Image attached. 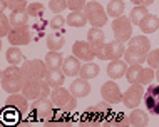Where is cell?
<instances>
[{
	"mask_svg": "<svg viewBox=\"0 0 159 127\" xmlns=\"http://www.w3.org/2000/svg\"><path fill=\"white\" fill-rule=\"evenodd\" d=\"M24 87V74L22 67L19 65H8L2 70V89L8 94H17L22 92Z\"/></svg>",
	"mask_w": 159,
	"mask_h": 127,
	"instance_id": "6da1fadb",
	"label": "cell"
},
{
	"mask_svg": "<svg viewBox=\"0 0 159 127\" xmlns=\"http://www.w3.org/2000/svg\"><path fill=\"white\" fill-rule=\"evenodd\" d=\"M50 100H52V104L55 105V109L61 111V112H72L77 107V99L72 95L70 90L64 89L62 85L52 89Z\"/></svg>",
	"mask_w": 159,
	"mask_h": 127,
	"instance_id": "7a4b0ae2",
	"label": "cell"
},
{
	"mask_svg": "<svg viewBox=\"0 0 159 127\" xmlns=\"http://www.w3.org/2000/svg\"><path fill=\"white\" fill-rule=\"evenodd\" d=\"M22 94L29 100H35V99L50 97L52 92H50V85L47 84L45 79H29V80H24Z\"/></svg>",
	"mask_w": 159,
	"mask_h": 127,
	"instance_id": "3957f363",
	"label": "cell"
},
{
	"mask_svg": "<svg viewBox=\"0 0 159 127\" xmlns=\"http://www.w3.org/2000/svg\"><path fill=\"white\" fill-rule=\"evenodd\" d=\"M126 79L129 84H143L149 85L156 79V70L152 67H143V65H129L126 72Z\"/></svg>",
	"mask_w": 159,
	"mask_h": 127,
	"instance_id": "277c9868",
	"label": "cell"
},
{
	"mask_svg": "<svg viewBox=\"0 0 159 127\" xmlns=\"http://www.w3.org/2000/svg\"><path fill=\"white\" fill-rule=\"evenodd\" d=\"M84 14L92 27H104L107 24V12H104V7L97 0H91V2L85 3Z\"/></svg>",
	"mask_w": 159,
	"mask_h": 127,
	"instance_id": "5b68a950",
	"label": "cell"
},
{
	"mask_svg": "<svg viewBox=\"0 0 159 127\" xmlns=\"http://www.w3.org/2000/svg\"><path fill=\"white\" fill-rule=\"evenodd\" d=\"M32 117L39 120H52V116L55 112V105L52 104V100L49 97L44 99H35L30 105Z\"/></svg>",
	"mask_w": 159,
	"mask_h": 127,
	"instance_id": "8992f818",
	"label": "cell"
},
{
	"mask_svg": "<svg viewBox=\"0 0 159 127\" xmlns=\"http://www.w3.org/2000/svg\"><path fill=\"white\" fill-rule=\"evenodd\" d=\"M47 70H49V69H47L45 60H39V59L24 60V65H22L24 80H29V79H45Z\"/></svg>",
	"mask_w": 159,
	"mask_h": 127,
	"instance_id": "52a82bcc",
	"label": "cell"
},
{
	"mask_svg": "<svg viewBox=\"0 0 159 127\" xmlns=\"http://www.w3.org/2000/svg\"><path fill=\"white\" fill-rule=\"evenodd\" d=\"M112 32L114 37L121 42H129L132 37V22L126 15H119L112 20Z\"/></svg>",
	"mask_w": 159,
	"mask_h": 127,
	"instance_id": "ba28073f",
	"label": "cell"
},
{
	"mask_svg": "<svg viewBox=\"0 0 159 127\" xmlns=\"http://www.w3.org/2000/svg\"><path fill=\"white\" fill-rule=\"evenodd\" d=\"M143 97H144V85L143 84H131V87L122 94V104L127 109H136V107H139Z\"/></svg>",
	"mask_w": 159,
	"mask_h": 127,
	"instance_id": "9c48e42d",
	"label": "cell"
},
{
	"mask_svg": "<svg viewBox=\"0 0 159 127\" xmlns=\"http://www.w3.org/2000/svg\"><path fill=\"white\" fill-rule=\"evenodd\" d=\"M85 116L89 117L92 122L99 120H111L112 119V109L107 100H102L101 104H97L96 107H87L85 109Z\"/></svg>",
	"mask_w": 159,
	"mask_h": 127,
	"instance_id": "30bf717a",
	"label": "cell"
},
{
	"mask_svg": "<svg viewBox=\"0 0 159 127\" xmlns=\"http://www.w3.org/2000/svg\"><path fill=\"white\" fill-rule=\"evenodd\" d=\"M10 45H29L32 40V35H30V28L29 25H20V27H12L10 33L7 35Z\"/></svg>",
	"mask_w": 159,
	"mask_h": 127,
	"instance_id": "8fae6325",
	"label": "cell"
},
{
	"mask_svg": "<svg viewBox=\"0 0 159 127\" xmlns=\"http://www.w3.org/2000/svg\"><path fill=\"white\" fill-rule=\"evenodd\" d=\"M101 97L104 100H107L109 104H119L122 102V92L121 89H119V85L112 80H107V82H104L101 85Z\"/></svg>",
	"mask_w": 159,
	"mask_h": 127,
	"instance_id": "7c38bea8",
	"label": "cell"
},
{
	"mask_svg": "<svg viewBox=\"0 0 159 127\" xmlns=\"http://www.w3.org/2000/svg\"><path fill=\"white\" fill-rule=\"evenodd\" d=\"M72 54L84 62H91L92 59L96 57L94 45L89 40H75L74 45H72Z\"/></svg>",
	"mask_w": 159,
	"mask_h": 127,
	"instance_id": "4fadbf2b",
	"label": "cell"
},
{
	"mask_svg": "<svg viewBox=\"0 0 159 127\" xmlns=\"http://www.w3.org/2000/svg\"><path fill=\"white\" fill-rule=\"evenodd\" d=\"M144 105L149 114L159 116V85H148V90L144 92Z\"/></svg>",
	"mask_w": 159,
	"mask_h": 127,
	"instance_id": "5bb4252c",
	"label": "cell"
},
{
	"mask_svg": "<svg viewBox=\"0 0 159 127\" xmlns=\"http://www.w3.org/2000/svg\"><path fill=\"white\" fill-rule=\"evenodd\" d=\"M5 105H7V107L15 109V111H19L20 116H25L27 111L30 109V105H29V99L22 94V92H17V94H8V99L5 100Z\"/></svg>",
	"mask_w": 159,
	"mask_h": 127,
	"instance_id": "9a60e30c",
	"label": "cell"
},
{
	"mask_svg": "<svg viewBox=\"0 0 159 127\" xmlns=\"http://www.w3.org/2000/svg\"><path fill=\"white\" fill-rule=\"evenodd\" d=\"M126 47H124V42L114 39L112 42L106 44V60H117V59L124 57Z\"/></svg>",
	"mask_w": 159,
	"mask_h": 127,
	"instance_id": "2e32d148",
	"label": "cell"
},
{
	"mask_svg": "<svg viewBox=\"0 0 159 127\" xmlns=\"http://www.w3.org/2000/svg\"><path fill=\"white\" fill-rule=\"evenodd\" d=\"M69 90L72 92V95L75 97V99H82V97H87L91 94V84L87 82L85 79H75L74 82L70 84V87H69Z\"/></svg>",
	"mask_w": 159,
	"mask_h": 127,
	"instance_id": "e0dca14e",
	"label": "cell"
},
{
	"mask_svg": "<svg viewBox=\"0 0 159 127\" xmlns=\"http://www.w3.org/2000/svg\"><path fill=\"white\" fill-rule=\"evenodd\" d=\"M64 30H54L50 33H47L45 35V42H47V47L49 50H55V52H59V50L64 49V45H66V37H64Z\"/></svg>",
	"mask_w": 159,
	"mask_h": 127,
	"instance_id": "ac0fdd59",
	"label": "cell"
},
{
	"mask_svg": "<svg viewBox=\"0 0 159 127\" xmlns=\"http://www.w3.org/2000/svg\"><path fill=\"white\" fill-rule=\"evenodd\" d=\"M80 59H77L74 54L64 59V64H62V72L66 74V77H75L77 74L80 72Z\"/></svg>",
	"mask_w": 159,
	"mask_h": 127,
	"instance_id": "d6986e66",
	"label": "cell"
},
{
	"mask_svg": "<svg viewBox=\"0 0 159 127\" xmlns=\"http://www.w3.org/2000/svg\"><path fill=\"white\" fill-rule=\"evenodd\" d=\"M127 72V62L126 60H121V59H117V60H111V64L107 65V75H109L111 79H121L126 75Z\"/></svg>",
	"mask_w": 159,
	"mask_h": 127,
	"instance_id": "ffe728a7",
	"label": "cell"
},
{
	"mask_svg": "<svg viewBox=\"0 0 159 127\" xmlns=\"http://www.w3.org/2000/svg\"><path fill=\"white\" fill-rule=\"evenodd\" d=\"M124 60H126L129 65H143V64L148 60V54L141 52V50H136L132 47H127L126 52H124Z\"/></svg>",
	"mask_w": 159,
	"mask_h": 127,
	"instance_id": "44dd1931",
	"label": "cell"
},
{
	"mask_svg": "<svg viewBox=\"0 0 159 127\" xmlns=\"http://www.w3.org/2000/svg\"><path fill=\"white\" fill-rule=\"evenodd\" d=\"M139 28H141V32H144V33L156 32L159 28V17L154 15V14H148L143 20H141Z\"/></svg>",
	"mask_w": 159,
	"mask_h": 127,
	"instance_id": "7402d4cb",
	"label": "cell"
},
{
	"mask_svg": "<svg viewBox=\"0 0 159 127\" xmlns=\"http://www.w3.org/2000/svg\"><path fill=\"white\" fill-rule=\"evenodd\" d=\"M129 47H132L136 50H141V52H144V54H149L151 52V40H149L144 33L143 35H136V37H131Z\"/></svg>",
	"mask_w": 159,
	"mask_h": 127,
	"instance_id": "603a6c76",
	"label": "cell"
},
{
	"mask_svg": "<svg viewBox=\"0 0 159 127\" xmlns=\"http://www.w3.org/2000/svg\"><path fill=\"white\" fill-rule=\"evenodd\" d=\"M45 64L49 70H62V64H64V57L55 50H49L45 55Z\"/></svg>",
	"mask_w": 159,
	"mask_h": 127,
	"instance_id": "cb8c5ba5",
	"label": "cell"
},
{
	"mask_svg": "<svg viewBox=\"0 0 159 127\" xmlns=\"http://www.w3.org/2000/svg\"><path fill=\"white\" fill-rule=\"evenodd\" d=\"M66 19H67V25H70V27H84L89 22L84 10H72Z\"/></svg>",
	"mask_w": 159,
	"mask_h": 127,
	"instance_id": "d4e9b609",
	"label": "cell"
},
{
	"mask_svg": "<svg viewBox=\"0 0 159 127\" xmlns=\"http://www.w3.org/2000/svg\"><path fill=\"white\" fill-rule=\"evenodd\" d=\"M129 120H131L132 125H148L149 124V112L148 111H141V109H132L131 116H129Z\"/></svg>",
	"mask_w": 159,
	"mask_h": 127,
	"instance_id": "484cf974",
	"label": "cell"
},
{
	"mask_svg": "<svg viewBox=\"0 0 159 127\" xmlns=\"http://www.w3.org/2000/svg\"><path fill=\"white\" fill-rule=\"evenodd\" d=\"M8 19H10L12 27H20V25H27L30 15L27 14V10H12Z\"/></svg>",
	"mask_w": 159,
	"mask_h": 127,
	"instance_id": "4316f807",
	"label": "cell"
},
{
	"mask_svg": "<svg viewBox=\"0 0 159 127\" xmlns=\"http://www.w3.org/2000/svg\"><path fill=\"white\" fill-rule=\"evenodd\" d=\"M5 59H7V62H8V65H19L20 62H24V54H22V50H20L17 45H14V47H10L5 52Z\"/></svg>",
	"mask_w": 159,
	"mask_h": 127,
	"instance_id": "83f0119b",
	"label": "cell"
},
{
	"mask_svg": "<svg viewBox=\"0 0 159 127\" xmlns=\"http://www.w3.org/2000/svg\"><path fill=\"white\" fill-rule=\"evenodd\" d=\"M99 65L97 64H94V62H87V64H84L82 67H80V72H79V75L82 79L85 80H89V79H96L97 75H99Z\"/></svg>",
	"mask_w": 159,
	"mask_h": 127,
	"instance_id": "f1b7e54d",
	"label": "cell"
},
{
	"mask_svg": "<svg viewBox=\"0 0 159 127\" xmlns=\"http://www.w3.org/2000/svg\"><path fill=\"white\" fill-rule=\"evenodd\" d=\"M64 79H66V74L62 70H47V75H45V80L50 87H59L64 84Z\"/></svg>",
	"mask_w": 159,
	"mask_h": 127,
	"instance_id": "f546056e",
	"label": "cell"
},
{
	"mask_svg": "<svg viewBox=\"0 0 159 127\" xmlns=\"http://www.w3.org/2000/svg\"><path fill=\"white\" fill-rule=\"evenodd\" d=\"M87 40L91 42L92 45L102 44V42L106 40V33L102 30V27H91V30L87 32Z\"/></svg>",
	"mask_w": 159,
	"mask_h": 127,
	"instance_id": "4dcf8cb0",
	"label": "cell"
},
{
	"mask_svg": "<svg viewBox=\"0 0 159 127\" xmlns=\"http://www.w3.org/2000/svg\"><path fill=\"white\" fill-rule=\"evenodd\" d=\"M124 8H126V5H124L122 0H111L109 5H107V15L116 19V17L124 14Z\"/></svg>",
	"mask_w": 159,
	"mask_h": 127,
	"instance_id": "1f68e13d",
	"label": "cell"
},
{
	"mask_svg": "<svg viewBox=\"0 0 159 127\" xmlns=\"http://www.w3.org/2000/svg\"><path fill=\"white\" fill-rule=\"evenodd\" d=\"M148 14H149V12H148V7H144V5H136V7L131 10V15H129V19H131L132 25H139L141 20H143Z\"/></svg>",
	"mask_w": 159,
	"mask_h": 127,
	"instance_id": "d6a6232c",
	"label": "cell"
},
{
	"mask_svg": "<svg viewBox=\"0 0 159 127\" xmlns=\"http://www.w3.org/2000/svg\"><path fill=\"white\" fill-rule=\"evenodd\" d=\"M27 14L30 15V19H42L44 14H45V5H44V3H40V2L29 3Z\"/></svg>",
	"mask_w": 159,
	"mask_h": 127,
	"instance_id": "836d02e7",
	"label": "cell"
},
{
	"mask_svg": "<svg viewBox=\"0 0 159 127\" xmlns=\"http://www.w3.org/2000/svg\"><path fill=\"white\" fill-rule=\"evenodd\" d=\"M66 24H67V19H64L61 14H55V17H52V19H50L49 27L52 28V30H64Z\"/></svg>",
	"mask_w": 159,
	"mask_h": 127,
	"instance_id": "e575fe53",
	"label": "cell"
},
{
	"mask_svg": "<svg viewBox=\"0 0 159 127\" xmlns=\"http://www.w3.org/2000/svg\"><path fill=\"white\" fill-rule=\"evenodd\" d=\"M12 24H10V19L5 15V12H2V15H0V35L2 37H7L8 33H10V30H12Z\"/></svg>",
	"mask_w": 159,
	"mask_h": 127,
	"instance_id": "d590c367",
	"label": "cell"
},
{
	"mask_svg": "<svg viewBox=\"0 0 159 127\" xmlns=\"http://www.w3.org/2000/svg\"><path fill=\"white\" fill-rule=\"evenodd\" d=\"M49 8H50V12H54V14H61V12H64L66 8H69V3H67V0H50Z\"/></svg>",
	"mask_w": 159,
	"mask_h": 127,
	"instance_id": "8d00e7d4",
	"label": "cell"
},
{
	"mask_svg": "<svg viewBox=\"0 0 159 127\" xmlns=\"http://www.w3.org/2000/svg\"><path fill=\"white\" fill-rule=\"evenodd\" d=\"M148 64H149V67H152V69H157L159 67V49L151 50V52L148 54Z\"/></svg>",
	"mask_w": 159,
	"mask_h": 127,
	"instance_id": "74e56055",
	"label": "cell"
},
{
	"mask_svg": "<svg viewBox=\"0 0 159 127\" xmlns=\"http://www.w3.org/2000/svg\"><path fill=\"white\" fill-rule=\"evenodd\" d=\"M7 2L12 10H27V7H29L27 0H7Z\"/></svg>",
	"mask_w": 159,
	"mask_h": 127,
	"instance_id": "f35d334b",
	"label": "cell"
},
{
	"mask_svg": "<svg viewBox=\"0 0 159 127\" xmlns=\"http://www.w3.org/2000/svg\"><path fill=\"white\" fill-rule=\"evenodd\" d=\"M67 3L70 10H84L87 0H67Z\"/></svg>",
	"mask_w": 159,
	"mask_h": 127,
	"instance_id": "ab89813d",
	"label": "cell"
},
{
	"mask_svg": "<svg viewBox=\"0 0 159 127\" xmlns=\"http://www.w3.org/2000/svg\"><path fill=\"white\" fill-rule=\"evenodd\" d=\"M94 52H96L97 59H102V60H104V59H106V44H104V42H102V44H96V45H94Z\"/></svg>",
	"mask_w": 159,
	"mask_h": 127,
	"instance_id": "60d3db41",
	"label": "cell"
},
{
	"mask_svg": "<svg viewBox=\"0 0 159 127\" xmlns=\"http://www.w3.org/2000/svg\"><path fill=\"white\" fill-rule=\"evenodd\" d=\"M131 3H134V5H151V3H154V0H131Z\"/></svg>",
	"mask_w": 159,
	"mask_h": 127,
	"instance_id": "b9f144b4",
	"label": "cell"
},
{
	"mask_svg": "<svg viewBox=\"0 0 159 127\" xmlns=\"http://www.w3.org/2000/svg\"><path fill=\"white\" fill-rule=\"evenodd\" d=\"M0 8H2V12H5V8H8V2H7V0H0Z\"/></svg>",
	"mask_w": 159,
	"mask_h": 127,
	"instance_id": "7bdbcfd3",
	"label": "cell"
},
{
	"mask_svg": "<svg viewBox=\"0 0 159 127\" xmlns=\"http://www.w3.org/2000/svg\"><path fill=\"white\" fill-rule=\"evenodd\" d=\"M156 79H157V82H159V67L156 69Z\"/></svg>",
	"mask_w": 159,
	"mask_h": 127,
	"instance_id": "ee69618b",
	"label": "cell"
}]
</instances>
